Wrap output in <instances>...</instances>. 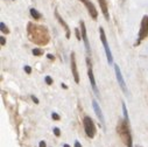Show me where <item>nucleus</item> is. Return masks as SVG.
<instances>
[{"label": "nucleus", "instance_id": "nucleus-18", "mask_svg": "<svg viewBox=\"0 0 148 147\" xmlns=\"http://www.w3.org/2000/svg\"><path fill=\"white\" fill-rule=\"evenodd\" d=\"M44 81H46V83H47L48 85H50V84H53V78H51L50 76H46V78H44Z\"/></svg>", "mask_w": 148, "mask_h": 147}, {"label": "nucleus", "instance_id": "nucleus-6", "mask_svg": "<svg viewBox=\"0 0 148 147\" xmlns=\"http://www.w3.org/2000/svg\"><path fill=\"white\" fill-rule=\"evenodd\" d=\"M86 63H87V76H89V79H90V83H91V86L95 91L96 95H98V89H97V84H96V79H95V76H93V71H92V64H91V60L90 58H86Z\"/></svg>", "mask_w": 148, "mask_h": 147}, {"label": "nucleus", "instance_id": "nucleus-27", "mask_svg": "<svg viewBox=\"0 0 148 147\" xmlns=\"http://www.w3.org/2000/svg\"><path fill=\"white\" fill-rule=\"evenodd\" d=\"M48 58H51V60H54V56H53L51 54H49V55H48Z\"/></svg>", "mask_w": 148, "mask_h": 147}, {"label": "nucleus", "instance_id": "nucleus-5", "mask_svg": "<svg viewBox=\"0 0 148 147\" xmlns=\"http://www.w3.org/2000/svg\"><path fill=\"white\" fill-rule=\"evenodd\" d=\"M99 33H100V40H102V43L104 46V49H105V53H106V57H107V62L110 64L113 63V57H112V53H111V49L108 47V43H107V40H106V35H105V32L104 29L100 27L99 28Z\"/></svg>", "mask_w": 148, "mask_h": 147}, {"label": "nucleus", "instance_id": "nucleus-16", "mask_svg": "<svg viewBox=\"0 0 148 147\" xmlns=\"http://www.w3.org/2000/svg\"><path fill=\"white\" fill-rule=\"evenodd\" d=\"M43 54V50L42 49H40V48H34L33 49V55H35V56H41Z\"/></svg>", "mask_w": 148, "mask_h": 147}, {"label": "nucleus", "instance_id": "nucleus-15", "mask_svg": "<svg viewBox=\"0 0 148 147\" xmlns=\"http://www.w3.org/2000/svg\"><path fill=\"white\" fill-rule=\"evenodd\" d=\"M123 111H124V120L128 122V112H127V109H126L125 103H123Z\"/></svg>", "mask_w": 148, "mask_h": 147}, {"label": "nucleus", "instance_id": "nucleus-14", "mask_svg": "<svg viewBox=\"0 0 148 147\" xmlns=\"http://www.w3.org/2000/svg\"><path fill=\"white\" fill-rule=\"evenodd\" d=\"M29 12H31V15H32L34 19H36V20H39V19L41 18V14H40L35 8H31V10H29Z\"/></svg>", "mask_w": 148, "mask_h": 147}, {"label": "nucleus", "instance_id": "nucleus-19", "mask_svg": "<svg viewBox=\"0 0 148 147\" xmlns=\"http://www.w3.org/2000/svg\"><path fill=\"white\" fill-rule=\"evenodd\" d=\"M54 134H55L56 137H60V135H61V131H60V129H58V127H54Z\"/></svg>", "mask_w": 148, "mask_h": 147}, {"label": "nucleus", "instance_id": "nucleus-28", "mask_svg": "<svg viewBox=\"0 0 148 147\" xmlns=\"http://www.w3.org/2000/svg\"><path fill=\"white\" fill-rule=\"evenodd\" d=\"M63 147H70V146H69V145H67V144H65V145H64V146H63Z\"/></svg>", "mask_w": 148, "mask_h": 147}, {"label": "nucleus", "instance_id": "nucleus-13", "mask_svg": "<svg viewBox=\"0 0 148 147\" xmlns=\"http://www.w3.org/2000/svg\"><path fill=\"white\" fill-rule=\"evenodd\" d=\"M98 3H99V6L102 8V12L105 16L106 20L110 19V14H108V8H107V3H106V0H98Z\"/></svg>", "mask_w": 148, "mask_h": 147}, {"label": "nucleus", "instance_id": "nucleus-12", "mask_svg": "<svg viewBox=\"0 0 148 147\" xmlns=\"http://www.w3.org/2000/svg\"><path fill=\"white\" fill-rule=\"evenodd\" d=\"M92 106H93V110H95V112H96V116L98 117V119L100 120V123L104 125V124H105V119H104V114H103V112H102V109H100L99 104H98L96 101H92Z\"/></svg>", "mask_w": 148, "mask_h": 147}, {"label": "nucleus", "instance_id": "nucleus-10", "mask_svg": "<svg viewBox=\"0 0 148 147\" xmlns=\"http://www.w3.org/2000/svg\"><path fill=\"white\" fill-rule=\"evenodd\" d=\"M80 31H82V39L84 41V44H85V49L87 51V54L91 53V49H90V43H89V38L86 35V27H85V23L84 21H80Z\"/></svg>", "mask_w": 148, "mask_h": 147}, {"label": "nucleus", "instance_id": "nucleus-24", "mask_svg": "<svg viewBox=\"0 0 148 147\" xmlns=\"http://www.w3.org/2000/svg\"><path fill=\"white\" fill-rule=\"evenodd\" d=\"M32 99L34 101V103H35V104H39V99H38L35 96H32Z\"/></svg>", "mask_w": 148, "mask_h": 147}, {"label": "nucleus", "instance_id": "nucleus-2", "mask_svg": "<svg viewBox=\"0 0 148 147\" xmlns=\"http://www.w3.org/2000/svg\"><path fill=\"white\" fill-rule=\"evenodd\" d=\"M117 131H118V133H119L120 138L123 139L124 144L127 147H133V139H132L131 130H130V126H128V122L124 120V122L119 123Z\"/></svg>", "mask_w": 148, "mask_h": 147}, {"label": "nucleus", "instance_id": "nucleus-21", "mask_svg": "<svg viewBox=\"0 0 148 147\" xmlns=\"http://www.w3.org/2000/svg\"><path fill=\"white\" fill-rule=\"evenodd\" d=\"M23 69H25V71H26L27 74H31V72H32V68H31V67H28V66H26Z\"/></svg>", "mask_w": 148, "mask_h": 147}, {"label": "nucleus", "instance_id": "nucleus-20", "mask_svg": "<svg viewBox=\"0 0 148 147\" xmlns=\"http://www.w3.org/2000/svg\"><path fill=\"white\" fill-rule=\"evenodd\" d=\"M51 118H53L54 120H60V116L54 112V113H51Z\"/></svg>", "mask_w": 148, "mask_h": 147}, {"label": "nucleus", "instance_id": "nucleus-3", "mask_svg": "<svg viewBox=\"0 0 148 147\" xmlns=\"http://www.w3.org/2000/svg\"><path fill=\"white\" fill-rule=\"evenodd\" d=\"M83 125H84V130H85V133L89 138H95L96 135V125L93 123V120L90 118L89 116H85L84 119H83Z\"/></svg>", "mask_w": 148, "mask_h": 147}, {"label": "nucleus", "instance_id": "nucleus-11", "mask_svg": "<svg viewBox=\"0 0 148 147\" xmlns=\"http://www.w3.org/2000/svg\"><path fill=\"white\" fill-rule=\"evenodd\" d=\"M55 16H56L57 21L60 22V23L63 26V28L65 29V35H67V39H70V28H69V26L67 25V22L63 20V18L60 15V13L57 12V10H55Z\"/></svg>", "mask_w": 148, "mask_h": 147}, {"label": "nucleus", "instance_id": "nucleus-25", "mask_svg": "<svg viewBox=\"0 0 148 147\" xmlns=\"http://www.w3.org/2000/svg\"><path fill=\"white\" fill-rule=\"evenodd\" d=\"M39 146H40V147H47L44 141H40V145H39Z\"/></svg>", "mask_w": 148, "mask_h": 147}, {"label": "nucleus", "instance_id": "nucleus-1", "mask_svg": "<svg viewBox=\"0 0 148 147\" xmlns=\"http://www.w3.org/2000/svg\"><path fill=\"white\" fill-rule=\"evenodd\" d=\"M28 38L31 41H33L36 44H46L49 42V33L47 31V28L43 26H38L32 22L28 23Z\"/></svg>", "mask_w": 148, "mask_h": 147}, {"label": "nucleus", "instance_id": "nucleus-17", "mask_svg": "<svg viewBox=\"0 0 148 147\" xmlns=\"http://www.w3.org/2000/svg\"><path fill=\"white\" fill-rule=\"evenodd\" d=\"M0 27H1V32H3V33H6V34H8V33H10V31L7 29V27H6V25H5L4 22L0 23Z\"/></svg>", "mask_w": 148, "mask_h": 147}, {"label": "nucleus", "instance_id": "nucleus-7", "mask_svg": "<svg viewBox=\"0 0 148 147\" xmlns=\"http://www.w3.org/2000/svg\"><path fill=\"white\" fill-rule=\"evenodd\" d=\"M114 71H115V77H117V82H118V84L120 85V88H121V90L124 91V94H127V88H126L124 77H123V75H121L120 68H119V66H118V64H114Z\"/></svg>", "mask_w": 148, "mask_h": 147}, {"label": "nucleus", "instance_id": "nucleus-9", "mask_svg": "<svg viewBox=\"0 0 148 147\" xmlns=\"http://www.w3.org/2000/svg\"><path fill=\"white\" fill-rule=\"evenodd\" d=\"M79 1H82V3L85 5V7H86V8H87V11H89V14H90V15L92 16V19H93V20H96V19L98 18V12H97V10H96L95 5L90 1V0H79Z\"/></svg>", "mask_w": 148, "mask_h": 147}, {"label": "nucleus", "instance_id": "nucleus-8", "mask_svg": "<svg viewBox=\"0 0 148 147\" xmlns=\"http://www.w3.org/2000/svg\"><path fill=\"white\" fill-rule=\"evenodd\" d=\"M70 66H71V71H72V76L76 83H79V75H78V70H77V63H76V56L75 53L72 51L70 55Z\"/></svg>", "mask_w": 148, "mask_h": 147}, {"label": "nucleus", "instance_id": "nucleus-4", "mask_svg": "<svg viewBox=\"0 0 148 147\" xmlns=\"http://www.w3.org/2000/svg\"><path fill=\"white\" fill-rule=\"evenodd\" d=\"M148 35V15H145L141 20V26H140V31H139V38H138V42L136 46L147 38Z\"/></svg>", "mask_w": 148, "mask_h": 147}, {"label": "nucleus", "instance_id": "nucleus-22", "mask_svg": "<svg viewBox=\"0 0 148 147\" xmlns=\"http://www.w3.org/2000/svg\"><path fill=\"white\" fill-rule=\"evenodd\" d=\"M76 36H77V40H80L82 39V33H79V31H78V29H76Z\"/></svg>", "mask_w": 148, "mask_h": 147}, {"label": "nucleus", "instance_id": "nucleus-26", "mask_svg": "<svg viewBox=\"0 0 148 147\" xmlns=\"http://www.w3.org/2000/svg\"><path fill=\"white\" fill-rule=\"evenodd\" d=\"M75 147H82V145L79 144V141H75Z\"/></svg>", "mask_w": 148, "mask_h": 147}, {"label": "nucleus", "instance_id": "nucleus-23", "mask_svg": "<svg viewBox=\"0 0 148 147\" xmlns=\"http://www.w3.org/2000/svg\"><path fill=\"white\" fill-rule=\"evenodd\" d=\"M0 41H1V46H5L6 40H5V38H4V36H0Z\"/></svg>", "mask_w": 148, "mask_h": 147}]
</instances>
